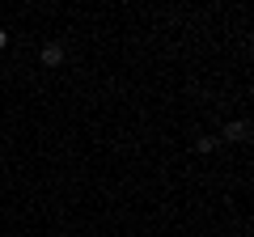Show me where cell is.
I'll return each instance as SVG.
<instances>
[{
  "instance_id": "1",
  "label": "cell",
  "mask_w": 254,
  "mask_h": 237,
  "mask_svg": "<svg viewBox=\"0 0 254 237\" xmlns=\"http://www.w3.org/2000/svg\"><path fill=\"white\" fill-rule=\"evenodd\" d=\"M38 59H43V68H60V64H64V47H60V43H47Z\"/></svg>"
},
{
  "instance_id": "3",
  "label": "cell",
  "mask_w": 254,
  "mask_h": 237,
  "mask_svg": "<svg viewBox=\"0 0 254 237\" xmlns=\"http://www.w3.org/2000/svg\"><path fill=\"white\" fill-rule=\"evenodd\" d=\"M212 148H216V136H199L195 140V153H212Z\"/></svg>"
},
{
  "instance_id": "4",
  "label": "cell",
  "mask_w": 254,
  "mask_h": 237,
  "mask_svg": "<svg viewBox=\"0 0 254 237\" xmlns=\"http://www.w3.org/2000/svg\"><path fill=\"white\" fill-rule=\"evenodd\" d=\"M4 47H9V30H0V51H4Z\"/></svg>"
},
{
  "instance_id": "2",
  "label": "cell",
  "mask_w": 254,
  "mask_h": 237,
  "mask_svg": "<svg viewBox=\"0 0 254 237\" xmlns=\"http://www.w3.org/2000/svg\"><path fill=\"white\" fill-rule=\"evenodd\" d=\"M225 140H250V123H246V118L229 123V127H225Z\"/></svg>"
}]
</instances>
